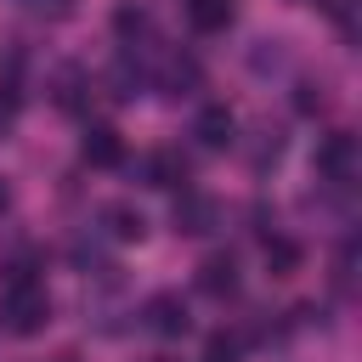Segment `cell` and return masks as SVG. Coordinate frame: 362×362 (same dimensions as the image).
<instances>
[{"instance_id": "7a4b0ae2", "label": "cell", "mask_w": 362, "mask_h": 362, "mask_svg": "<svg viewBox=\"0 0 362 362\" xmlns=\"http://www.w3.org/2000/svg\"><path fill=\"white\" fill-rule=\"evenodd\" d=\"M141 322H147L158 339H181V334L192 328V317H187V300H181L175 288H158V294H147V300H141Z\"/></svg>"}, {"instance_id": "d6986e66", "label": "cell", "mask_w": 362, "mask_h": 362, "mask_svg": "<svg viewBox=\"0 0 362 362\" xmlns=\"http://www.w3.org/2000/svg\"><path fill=\"white\" fill-rule=\"evenodd\" d=\"M11 209V187H6V175H0V215Z\"/></svg>"}, {"instance_id": "ffe728a7", "label": "cell", "mask_w": 362, "mask_h": 362, "mask_svg": "<svg viewBox=\"0 0 362 362\" xmlns=\"http://www.w3.org/2000/svg\"><path fill=\"white\" fill-rule=\"evenodd\" d=\"M158 362H164V356H158Z\"/></svg>"}, {"instance_id": "3957f363", "label": "cell", "mask_w": 362, "mask_h": 362, "mask_svg": "<svg viewBox=\"0 0 362 362\" xmlns=\"http://www.w3.org/2000/svg\"><path fill=\"white\" fill-rule=\"evenodd\" d=\"M317 175L334 181V187H345V181L356 175V136H351V130H328V136L317 141Z\"/></svg>"}, {"instance_id": "9c48e42d", "label": "cell", "mask_w": 362, "mask_h": 362, "mask_svg": "<svg viewBox=\"0 0 362 362\" xmlns=\"http://www.w3.org/2000/svg\"><path fill=\"white\" fill-rule=\"evenodd\" d=\"M198 288H204L209 300L238 294V260H232V255H209V260L198 266Z\"/></svg>"}, {"instance_id": "277c9868", "label": "cell", "mask_w": 362, "mask_h": 362, "mask_svg": "<svg viewBox=\"0 0 362 362\" xmlns=\"http://www.w3.org/2000/svg\"><path fill=\"white\" fill-rule=\"evenodd\" d=\"M170 221H175L181 238H209V232L221 226V204H215L209 192H181L175 209H170Z\"/></svg>"}, {"instance_id": "6da1fadb", "label": "cell", "mask_w": 362, "mask_h": 362, "mask_svg": "<svg viewBox=\"0 0 362 362\" xmlns=\"http://www.w3.org/2000/svg\"><path fill=\"white\" fill-rule=\"evenodd\" d=\"M45 322H51L45 283L40 277H6V288H0V328L17 334V339H34V334H45Z\"/></svg>"}, {"instance_id": "8992f818", "label": "cell", "mask_w": 362, "mask_h": 362, "mask_svg": "<svg viewBox=\"0 0 362 362\" xmlns=\"http://www.w3.org/2000/svg\"><path fill=\"white\" fill-rule=\"evenodd\" d=\"M96 226H102L113 243H141V238H147V215H141L136 204H124V198L102 204V209H96Z\"/></svg>"}, {"instance_id": "8fae6325", "label": "cell", "mask_w": 362, "mask_h": 362, "mask_svg": "<svg viewBox=\"0 0 362 362\" xmlns=\"http://www.w3.org/2000/svg\"><path fill=\"white\" fill-rule=\"evenodd\" d=\"M187 23H192L198 34H226L232 0H187Z\"/></svg>"}, {"instance_id": "9a60e30c", "label": "cell", "mask_w": 362, "mask_h": 362, "mask_svg": "<svg viewBox=\"0 0 362 362\" xmlns=\"http://www.w3.org/2000/svg\"><path fill=\"white\" fill-rule=\"evenodd\" d=\"M79 90H85V74L79 68H62L57 74V107H79Z\"/></svg>"}, {"instance_id": "52a82bcc", "label": "cell", "mask_w": 362, "mask_h": 362, "mask_svg": "<svg viewBox=\"0 0 362 362\" xmlns=\"http://www.w3.org/2000/svg\"><path fill=\"white\" fill-rule=\"evenodd\" d=\"M79 158H85L90 170H119V164H124V141H119V130H113V124H90L85 141H79Z\"/></svg>"}, {"instance_id": "7c38bea8", "label": "cell", "mask_w": 362, "mask_h": 362, "mask_svg": "<svg viewBox=\"0 0 362 362\" xmlns=\"http://www.w3.org/2000/svg\"><path fill=\"white\" fill-rule=\"evenodd\" d=\"M300 260H305V249H300L294 238H277V232L266 238V266H272L277 277H288V272H300Z\"/></svg>"}, {"instance_id": "4fadbf2b", "label": "cell", "mask_w": 362, "mask_h": 362, "mask_svg": "<svg viewBox=\"0 0 362 362\" xmlns=\"http://www.w3.org/2000/svg\"><path fill=\"white\" fill-rule=\"evenodd\" d=\"M322 107H328V90H322L317 79H300V85H294V113H305V119H317Z\"/></svg>"}, {"instance_id": "e0dca14e", "label": "cell", "mask_w": 362, "mask_h": 362, "mask_svg": "<svg viewBox=\"0 0 362 362\" xmlns=\"http://www.w3.org/2000/svg\"><path fill=\"white\" fill-rule=\"evenodd\" d=\"M28 11H45V17H68L74 11V0H23Z\"/></svg>"}, {"instance_id": "ac0fdd59", "label": "cell", "mask_w": 362, "mask_h": 362, "mask_svg": "<svg viewBox=\"0 0 362 362\" xmlns=\"http://www.w3.org/2000/svg\"><path fill=\"white\" fill-rule=\"evenodd\" d=\"M11 113H17V85H6V96H0V136L11 130Z\"/></svg>"}, {"instance_id": "2e32d148", "label": "cell", "mask_w": 362, "mask_h": 362, "mask_svg": "<svg viewBox=\"0 0 362 362\" xmlns=\"http://www.w3.org/2000/svg\"><path fill=\"white\" fill-rule=\"evenodd\" d=\"M113 28H119L124 40H130V34H147V11H141V6H119V11H113Z\"/></svg>"}, {"instance_id": "ba28073f", "label": "cell", "mask_w": 362, "mask_h": 362, "mask_svg": "<svg viewBox=\"0 0 362 362\" xmlns=\"http://www.w3.org/2000/svg\"><path fill=\"white\" fill-rule=\"evenodd\" d=\"M141 181H147V187H181V181H187V158H181L175 147H158V153L141 158Z\"/></svg>"}, {"instance_id": "5b68a950", "label": "cell", "mask_w": 362, "mask_h": 362, "mask_svg": "<svg viewBox=\"0 0 362 362\" xmlns=\"http://www.w3.org/2000/svg\"><path fill=\"white\" fill-rule=\"evenodd\" d=\"M192 136H198V147H209V153L232 147V141H238V119H232V107H226V102H204L198 119H192Z\"/></svg>"}, {"instance_id": "5bb4252c", "label": "cell", "mask_w": 362, "mask_h": 362, "mask_svg": "<svg viewBox=\"0 0 362 362\" xmlns=\"http://www.w3.org/2000/svg\"><path fill=\"white\" fill-rule=\"evenodd\" d=\"M238 356H243V339H238V334H209L204 362H238Z\"/></svg>"}, {"instance_id": "30bf717a", "label": "cell", "mask_w": 362, "mask_h": 362, "mask_svg": "<svg viewBox=\"0 0 362 362\" xmlns=\"http://www.w3.org/2000/svg\"><path fill=\"white\" fill-rule=\"evenodd\" d=\"M158 85H164V96H192V90L204 85V68H198L192 57H170V62L158 68Z\"/></svg>"}]
</instances>
